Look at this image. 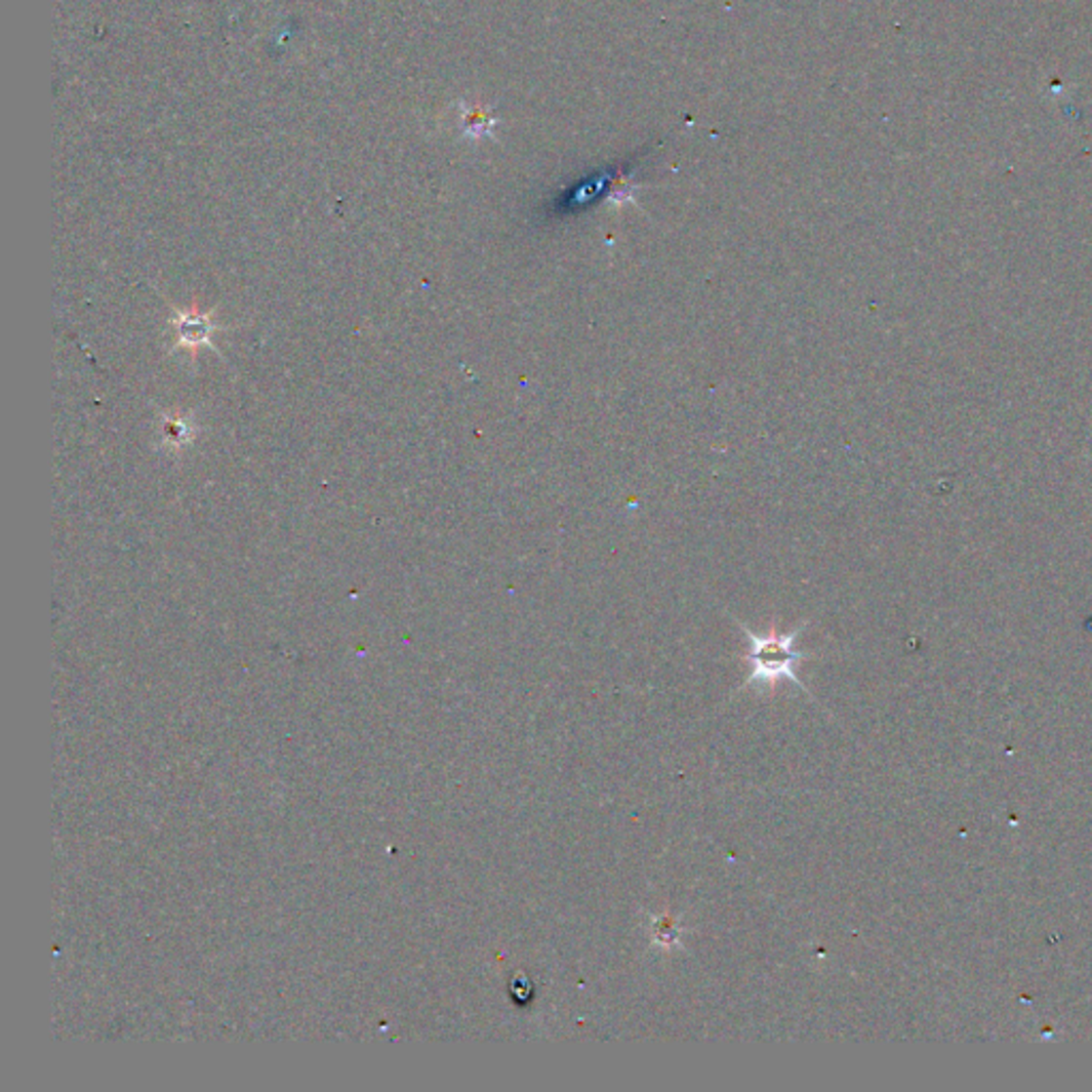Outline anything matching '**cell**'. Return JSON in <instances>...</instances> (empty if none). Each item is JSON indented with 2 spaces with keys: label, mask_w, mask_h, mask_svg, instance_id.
<instances>
[{
  "label": "cell",
  "mask_w": 1092,
  "mask_h": 1092,
  "mask_svg": "<svg viewBox=\"0 0 1092 1092\" xmlns=\"http://www.w3.org/2000/svg\"><path fill=\"white\" fill-rule=\"evenodd\" d=\"M207 333H210V323H207V318L183 316L180 320V336H182L183 342L190 344V346L205 342Z\"/></svg>",
  "instance_id": "obj_2"
},
{
  "label": "cell",
  "mask_w": 1092,
  "mask_h": 1092,
  "mask_svg": "<svg viewBox=\"0 0 1092 1092\" xmlns=\"http://www.w3.org/2000/svg\"><path fill=\"white\" fill-rule=\"evenodd\" d=\"M741 629L751 640V651L747 653V662L751 664V674L745 685H775V681L786 676V679H789L800 689H807L796 674V666L807 658V653L794 649L796 638L800 636L804 626L796 627L794 631H788V634H779L777 629H770L768 634H755V631L743 624Z\"/></svg>",
  "instance_id": "obj_1"
}]
</instances>
